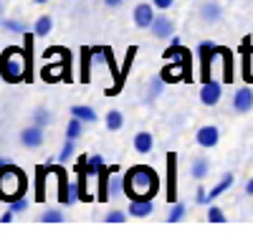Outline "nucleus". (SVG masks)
Here are the masks:
<instances>
[{
  "label": "nucleus",
  "instance_id": "f257e3e1",
  "mask_svg": "<svg viewBox=\"0 0 253 243\" xmlns=\"http://www.w3.org/2000/svg\"><path fill=\"white\" fill-rule=\"evenodd\" d=\"M160 190V175L150 165H134L124 175V195L134 198H155Z\"/></svg>",
  "mask_w": 253,
  "mask_h": 243
},
{
  "label": "nucleus",
  "instance_id": "f03ea898",
  "mask_svg": "<svg viewBox=\"0 0 253 243\" xmlns=\"http://www.w3.org/2000/svg\"><path fill=\"white\" fill-rule=\"evenodd\" d=\"M0 79L8 81V84L31 81V66H28V56L23 48L8 46L0 53Z\"/></svg>",
  "mask_w": 253,
  "mask_h": 243
},
{
  "label": "nucleus",
  "instance_id": "7ed1b4c3",
  "mask_svg": "<svg viewBox=\"0 0 253 243\" xmlns=\"http://www.w3.org/2000/svg\"><path fill=\"white\" fill-rule=\"evenodd\" d=\"M28 188V180H26V172L5 162L3 167H0V200L5 202H13L15 198H23Z\"/></svg>",
  "mask_w": 253,
  "mask_h": 243
},
{
  "label": "nucleus",
  "instance_id": "20e7f679",
  "mask_svg": "<svg viewBox=\"0 0 253 243\" xmlns=\"http://www.w3.org/2000/svg\"><path fill=\"white\" fill-rule=\"evenodd\" d=\"M71 53H66L61 58V64L58 66H53V64H46L43 69H41V79L43 81H48V84H53V81H69L71 79Z\"/></svg>",
  "mask_w": 253,
  "mask_h": 243
},
{
  "label": "nucleus",
  "instance_id": "39448f33",
  "mask_svg": "<svg viewBox=\"0 0 253 243\" xmlns=\"http://www.w3.org/2000/svg\"><path fill=\"white\" fill-rule=\"evenodd\" d=\"M218 46L210 43V40H203L198 46V61H200V81H210V64H213V58H218Z\"/></svg>",
  "mask_w": 253,
  "mask_h": 243
},
{
  "label": "nucleus",
  "instance_id": "423d86ee",
  "mask_svg": "<svg viewBox=\"0 0 253 243\" xmlns=\"http://www.w3.org/2000/svg\"><path fill=\"white\" fill-rule=\"evenodd\" d=\"M167 200L177 202V155H167Z\"/></svg>",
  "mask_w": 253,
  "mask_h": 243
},
{
  "label": "nucleus",
  "instance_id": "0eeeda50",
  "mask_svg": "<svg viewBox=\"0 0 253 243\" xmlns=\"http://www.w3.org/2000/svg\"><path fill=\"white\" fill-rule=\"evenodd\" d=\"M220 96H223V86L218 84V81H205L203 84V89H200V101L205 107H215L218 101H220Z\"/></svg>",
  "mask_w": 253,
  "mask_h": 243
},
{
  "label": "nucleus",
  "instance_id": "6e6552de",
  "mask_svg": "<svg viewBox=\"0 0 253 243\" xmlns=\"http://www.w3.org/2000/svg\"><path fill=\"white\" fill-rule=\"evenodd\" d=\"M155 5H150V3H139L137 8H134V26L137 28H150L152 23H155Z\"/></svg>",
  "mask_w": 253,
  "mask_h": 243
},
{
  "label": "nucleus",
  "instance_id": "1a4fd4ad",
  "mask_svg": "<svg viewBox=\"0 0 253 243\" xmlns=\"http://www.w3.org/2000/svg\"><path fill=\"white\" fill-rule=\"evenodd\" d=\"M218 139H220V132H218V127H213V124L200 127L198 134H195V142H198L200 147H205V150L215 147V145H218Z\"/></svg>",
  "mask_w": 253,
  "mask_h": 243
},
{
  "label": "nucleus",
  "instance_id": "9d476101",
  "mask_svg": "<svg viewBox=\"0 0 253 243\" xmlns=\"http://www.w3.org/2000/svg\"><path fill=\"white\" fill-rule=\"evenodd\" d=\"M233 109H236L238 114H246V112L253 109V91H251L248 86H243V89L236 91V96H233Z\"/></svg>",
  "mask_w": 253,
  "mask_h": 243
},
{
  "label": "nucleus",
  "instance_id": "9b49d317",
  "mask_svg": "<svg viewBox=\"0 0 253 243\" xmlns=\"http://www.w3.org/2000/svg\"><path fill=\"white\" fill-rule=\"evenodd\" d=\"M155 210V205H152V198H134L132 202H129V213L132 218H147Z\"/></svg>",
  "mask_w": 253,
  "mask_h": 243
},
{
  "label": "nucleus",
  "instance_id": "f8f14e48",
  "mask_svg": "<svg viewBox=\"0 0 253 243\" xmlns=\"http://www.w3.org/2000/svg\"><path fill=\"white\" fill-rule=\"evenodd\" d=\"M150 31H152L155 38H170L172 31H175V23H172V20L167 18V15H157L155 23L150 26Z\"/></svg>",
  "mask_w": 253,
  "mask_h": 243
},
{
  "label": "nucleus",
  "instance_id": "ddd939ff",
  "mask_svg": "<svg viewBox=\"0 0 253 243\" xmlns=\"http://www.w3.org/2000/svg\"><path fill=\"white\" fill-rule=\"evenodd\" d=\"M112 170H114V165H112V167L104 165V167L99 170V175H96V182H99L96 202H107V200H109V175H112Z\"/></svg>",
  "mask_w": 253,
  "mask_h": 243
},
{
  "label": "nucleus",
  "instance_id": "4468645a",
  "mask_svg": "<svg viewBox=\"0 0 253 243\" xmlns=\"http://www.w3.org/2000/svg\"><path fill=\"white\" fill-rule=\"evenodd\" d=\"M43 127H38V124H33V127H26L23 132H20V142H23V147H41L43 145V132H41Z\"/></svg>",
  "mask_w": 253,
  "mask_h": 243
},
{
  "label": "nucleus",
  "instance_id": "2eb2a0df",
  "mask_svg": "<svg viewBox=\"0 0 253 243\" xmlns=\"http://www.w3.org/2000/svg\"><path fill=\"white\" fill-rule=\"evenodd\" d=\"M51 175V167H46V165H41L38 170H36V202H43L46 200V177Z\"/></svg>",
  "mask_w": 253,
  "mask_h": 243
},
{
  "label": "nucleus",
  "instance_id": "dca6fc26",
  "mask_svg": "<svg viewBox=\"0 0 253 243\" xmlns=\"http://www.w3.org/2000/svg\"><path fill=\"white\" fill-rule=\"evenodd\" d=\"M233 180H236L233 172H225V175L220 177V182H215V185L208 190V202H210V200H218V195H223L230 185H233Z\"/></svg>",
  "mask_w": 253,
  "mask_h": 243
},
{
  "label": "nucleus",
  "instance_id": "f3484780",
  "mask_svg": "<svg viewBox=\"0 0 253 243\" xmlns=\"http://www.w3.org/2000/svg\"><path fill=\"white\" fill-rule=\"evenodd\" d=\"M152 147H155V139H152L150 132H137V134H134V150H137L139 155L152 152Z\"/></svg>",
  "mask_w": 253,
  "mask_h": 243
},
{
  "label": "nucleus",
  "instance_id": "a211bd4d",
  "mask_svg": "<svg viewBox=\"0 0 253 243\" xmlns=\"http://www.w3.org/2000/svg\"><path fill=\"white\" fill-rule=\"evenodd\" d=\"M56 177H58V202L61 205H69V182H66V172L63 167H53Z\"/></svg>",
  "mask_w": 253,
  "mask_h": 243
},
{
  "label": "nucleus",
  "instance_id": "6ab92c4d",
  "mask_svg": "<svg viewBox=\"0 0 253 243\" xmlns=\"http://www.w3.org/2000/svg\"><path fill=\"white\" fill-rule=\"evenodd\" d=\"M220 56H223V81H233V51L218 46Z\"/></svg>",
  "mask_w": 253,
  "mask_h": 243
},
{
  "label": "nucleus",
  "instance_id": "aec40b11",
  "mask_svg": "<svg viewBox=\"0 0 253 243\" xmlns=\"http://www.w3.org/2000/svg\"><path fill=\"white\" fill-rule=\"evenodd\" d=\"M91 61H94V53L91 48H81V84H89L91 76H89V66H91Z\"/></svg>",
  "mask_w": 253,
  "mask_h": 243
},
{
  "label": "nucleus",
  "instance_id": "412c9836",
  "mask_svg": "<svg viewBox=\"0 0 253 243\" xmlns=\"http://www.w3.org/2000/svg\"><path fill=\"white\" fill-rule=\"evenodd\" d=\"M53 31V18L51 15H41V18H36V26H33V33L38 36V38H43V36H48Z\"/></svg>",
  "mask_w": 253,
  "mask_h": 243
},
{
  "label": "nucleus",
  "instance_id": "4be33fe9",
  "mask_svg": "<svg viewBox=\"0 0 253 243\" xmlns=\"http://www.w3.org/2000/svg\"><path fill=\"white\" fill-rule=\"evenodd\" d=\"M124 193V177H119V165H114L112 175H109V195H122Z\"/></svg>",
  "mask_w": 253,
  "mask_h": 243
},
{
  "label": "nucleus",
  "instance_id": "5701e85b",
  "mask_svg": "<svg viewBox=\"0 0 253 243\" xmlns=\"http://www.w3.org/2000/svg\"><path fill=\"white\" fill-rule=\"evenodd\" d=\"M71 117H79L81 122H96V119H99L91 107H81V104H74V107H71Z\"/></svg>",
  "mask_w": 253,
  "mask_h": 243
},
{
  "label": "nucleus",
  "instance_id": "b1692460",
  "mask_svg": "<svg viewBox=\"0 0 253 243\" xmlns=\"http://www.w3.org/2000/svg\"><path fill=\"white\" fill-rule=\"evenodd\" d=\"M251 56H253V48L248 46V40L243 43V79L248 84H253V71H251Z\"/></svg>",
  "mask_w": 253,
  "mask_h": 243
},
{
  "label": "nucleus",
  "instance_id": "393cba45",
  "mask_svg": "<svg viewBox=\"0 0 253 243\" xmlns=\"http://www.w3.org/2000/svg\"><path fill=\"white\" fill-rule=\"evenodd\" d=\"M122 127H124V114L117 112V109H112V112L107 114V129H109V132H119Z\"/></svg>",
  "mask_w": 253,
  "mask_h": 243
},
{
  "label": "nucleus",
  "instance_id": "a878e982",
  "mask_svg": "<svg viewBox=\"0 0 253 243\" xmlns=\"http://www.w3.org/2000/svg\"><path fill=\"white\" fill-rule=\"evenodd\" d=\"M200 13H203V18L208 20V23H215V20L220 18V5L218 3H205L200 8Z\"/></svg>",
  "mask_w": 253,
  "mask_h": 243
},
{
  "label": "nucleus",
  "instance_id": "bb28decb",
  "mask_svg": "<svg viewBox=\"0 0 253 243\" xmlns=\"http://www.w3.org/2000/svg\"><path fill=\"white\" fill-rule=\"evenodd\" d=\"M81 132H84V122H81L79 117H71L69 124H66V137H69V139H79Z\"/></svg>",
  "mask_w": 253,
  "mask_h": 243
},
{
  "label": "nucleus",
  "instance_id": "cd10ccee",
  "mask_svg": "<svg viewBox=\"0 0 253 243\" xmlns=\"http://www.w3.org/2000/svg\"><path fill=\"white\" fill-rule=\"evenodd\" d=\"M208 170H210V165H208L205 157H198V160L193 162V167H190V172H193L195 180H203V177L208 175Z\"/></svg>",
  "mask_w": 253,
  "mask_h": 243
},
{
  "label": "nucleus",
  "instance_id": "c85d7f7f",
  "mask_svg": "<svg viewBox=\"0 0 253 243\" xmlns=\"http://www.w3.org/2000/svg\"><path fill=\"white\" fill-rule=\"evenodd\" d=\"M104 167V157L101 155H94V157H86V172L94 177V175H99V170Z\"/></svg>",
  "mask_w": 253,
  "mask_h": 243
},
{
  "label": "nucleus",
  "instance_id": "c756f323",
  "mask_svg": "<svg viewBox=\"0 0 253 243\" xmlns=\"http://www.w3.org/2000/svg\"><path fill=\"white\" fill-rule=\"evenodd\" d=\"M182 218H185V205H182V202H172L170 213H167V220L177 223V220H182Z\"/></svg>",
  "mask_w": 253,
  "mask_h": 243
},
{
  "label": "nucleus",
  "instance_id": "7c9ffc66",
  "mask_svg": "<svg viewBox=\"0 0 253 243\" xmlns=\"http://www.w3.org/2000/svg\"><path fill=\"white\" fill-rule=\"evenodd\" d=\"M38 220H43V223H61L63 220V213L56 210V208H48V210H43V215H41Z\"/></svg>",
  "mask_w": 253,
  "mask_h": 243
},
{
  "label": "nucleus",
  "instance_id": "2f4dec72",
  "mask_svg": "<svg viewBox=\"0 0 253 243\" xmlns=\"http://www.w3.org/2000/svg\"><path fill=\"white\" fill-rule=\"evenodd\" d=\"M74 150H76V139H69V137H66V142H63V147H61L58 160H69V157L74 155Z\"/></svg>",
  "mask_w": 253,
  "mask_h": 243
},
{
  "label": "nucleus",
  "instance_id": "473e14b6",
  "mask_svg": "<svg viewBox=\"0 0 253 243\" xmlns=\"http://www.w3.org/2000/svg\"><path fill=\"white\" fill-rule=\"evenodd\" d=\"M208 220L210 223H225V213L220 208H215V205H210L208 208Z\"/></svg>",
  "mask_w": 253,
  "mask_h": 243
},
{
  "label": "nucleus",
  "instance_id": "72a5a7b5",
  "mask_svg": "<svg viewBox=\"0 0 253 243\" xmlns=\"http://www.w3.org/2000/svg\"><path fill=\"white\" fill-rule=\"evenodd\" d=\"M48 122H51V117H48V112H46V109H36V114H33V124L46 127Z\"/></svg>",
  "mask_w": 253,
  "mask_h": 243
},
{
  "label": "nucleus",
  "instance_id": "f704fd0d",
  "mask_svg": "<svg viewBox=\"0 0 253 243\" xmlns=\"http://www.w3.org/2000/svg\"><path fill=\"white\" fill-rule=\"evenodd\" d=\"M126 215H129V213H124V210H109L107 215H104V220H107V223H124Z\"/></svg>",
  "mask_w": 253,
  "mask_h": 243
},
{
  "label": "nucleus",
  "instance_id": "c9c22d12",
  "mask_svg": "<svg viewBox=\"0 0 253 243\" xmlns=\"http://www.w3.org/2000/svg\"><path fill=\"white\" fill-rule=\"evenodd\" d=\"M10 210H13V213H26V210H28V200L15 198V200L10 202Z\"/></svg>",
  "mask_w": 253,
  "mask_h": 243
},
{
  "label": "nucleus",
  "instance_id": "e433bc0d",
  "mask_svg": "<svg viewBox=\"0 0 253 243\" xmlns=\"http://www.w3.org/2000/svg\"><path fill=\"white\" fill-rule=\"evenodd\" d=\"M3 26L8 31H13V33H26V26L20 23V20H3Z\"/></svg>",
  "mask_w": 253,
  "mask_h": 243
},
{
  "label": "nucleus",
  "instance_id": "4c0bfd02",
  "mask_svg": "<svg viewBox=\"0 0 253 243\" xmlns=\"http://www.w3.org/2000/svg\"><path fill=\"white\" fill-rule=\"evenodd\" d=\"M162 86H165V79H162V76H157V79L152 81V86H150V96L160 94V91H162Z\"/></svg>",
  "mask_w": 253,
  "mask_h": 243
},
{
  "label": "nucleus",
  "instance_id": "58836bf2",
  "mask_svg": "<svg viewBox=\"0 0 253 243\" xmlns=\"http://www.w3.org/2000/svg\"><path fill=\"white\" fill-rule=\"evenodd\" d=\"M152 5L160 8V10H167V8H172V5H175V0H152Z\"/></svg>",
  "mask_w": 253,
  "mask_h": 243
},
{
  "label": "nucleus",
  "instance_id": "ea45409f",
  "mask_svg": "<svg viewBox=\"0 0 253 243\" xmlns=\"http://www.w3.org/2000/svg\"><path fill=\"white\" fill-rule=\"evenodd\" d=\"M195 198H198L200 205H208V193H205L203 188H198V195H195Z\"/></svg>",
  "mask_w": 253,
  "mask_h": 243
},
{
  "label": "nucleus",
  "instance_id": "a19ab883",
  "mask_svg": "<svg viewBox=\"0 0 253 243\" xmlns=\"http://www.w3.org/2000/svg\"><path fill=\"white\" fill-rule=\"evenodd\" d=\"M15 215H18V213H13V210H10V208H8V210H5V213H3V215H0V223H10V220H13V218H15Z\"/></svg>",
  "mask_w": 253,
  "mask_h": 243
},
{
  "label": "nucleus",
  "instance_id": "79ce46f5",
  "mask_svg": "<svg viewBox=\"0 0 253 243\" xmlns=\"http://www.w3.org/2000/svg\"><path fill=\"white\" fill-rule=\"evenodd\" d=\"M104 3H107L109 8H117V5H122V3H124V0H104Z\"/></svg>",
  "mask_w": 253,
  "mask_h": 243
},
{
  "label": "nucleus",
  "instance_id": "37998d69",
  "mask_svg": "<svg viewBox=\"0 0 253 243\" xmlns=\"http://www.w3.org/2000/svg\"><path fill=\"white\" fill-rule=\"evenodd\" d=\"M246 193H248V195H253V177L248 180V185H246Z\"/></svg>",
  "mask_w": 253,
  "mask_h": 243
},
{
  "label": "nucleus",
  "instance_id": "c03bdc74",
  "mask_svg": "<svg viewBox=\"0 0 253 243\" xmlns=\"http://www.w3.org/2000/svg\"><path fill=\"white\" fill-rule=\"evenodd\" d=\"M33 3H38V5H43V3H48V0H33Z\"/></svg>",
  "mask_w": 253,
  "mask_h": 243
},
{
  "label": "nucleus",
  "instance_id": "a18cd8bd",
  "mask_svg": "<svg viewBox=\"0 0 253 243\" xmlns=\"http://www.w3.org/2000/svg\"><path fill=\"white\" fill-rule=\"evenodd\" d=\"M5 162H8V160H5V157H0V167H3V165H5Z\"/></svg>",
  "mask_w": 253,
  "mask_h": 243
}]
</instances>
